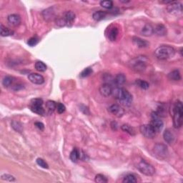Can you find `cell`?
I'll return each instance as SVG.
<instances>
[{"instance_id":"obj_34","label":"cell","mask_w":183,"mask_h":183,"mask_svg":"<svg viewBox=\"0 0 183 183\" xmlns=\"http://www.w3.org/2000/svg\"><path fill=\"white\" fill-rule=\"evenodd\" d=\"M100 5L103 8L110 9H112V7H113V2H112V1H110V0H107V1H102V2H100Z\"/></svg>"},{"instance_id":"obj_39","label":"cell","mask_w":183,"mask_h":183,"mask_svg":"<svg viewBox=\"0 0 183 183\" xmlns=\"http://www.w3.org/2000/svg\"><path fill=\"white\" fill-rule=\"evenodd\" d=\"M57 110L58 113L62 114L65 112L66 107H65V106L63 105V104L57 103Z\"/></svg>"},{"instance_id":"obj_29","label":"cell","mask_w":183,"mask_h":183,"mask_svg":"<svg viewBox=\"0 0 183 183\" xmlns=\"http://www.w3.org/2000/svg\"><path fill=\"white\" fill-rule=\"evenodd\" d=\"M121 129L122 130L124 131V132L128 133L129 135H132V136L135 135V131L134 130V128H133L132 127H131L130 124H124L121 127Z\"/></svg>"},{"instance_id":"obj_18","label":"cell","mask_w":183,"mask_h":183,"mask_svg":"<svg viewBox=\"0 0 183 183\" xmlns=\"http://www.w3.org/2000/svg\"><path fill=\"white\" fill-rule=\"evenodd\" d=\"M141 34L145 37H149L154 34V28L149 24H147L143 27L141 30Z\"/></svg>"},{"instance_id":"obj_35","label":"cell","mask_w":183,"mask_h":183,"mask_svg":"<svg viewBox=\"0 0 183 183\" xmlns=\"http://www.w3.org/2000/svg\"><path fill=\"white\" fill-rule=\"evenodd\" d=\"M36 162H37V165H38L39 166H40L41 167L44 168V169H48L49 168L48 164L46 163V162L43 159H41V158H37Z\"/></svg>"},{"instance_id":"obj_10","label":"cell","mask_w":183,"mask_h":183,"mask_svg":"<svg viewBox=\"0 0 183 183\" xmlns=\"http://www.w3.org/2000/svg\"><path fill=\"white\" fill-rule=\"evenodd\" d=\"M108 111L112 115L117 117H121L124 114V110L122 107L118 105H112L108 108Z\"/></svg>"},{"instance_id":"obj_2","label":"cell","mask_w":183,"mask_h":183,"mask_svg":"<svg viewBox=\"0 0 183 183\" xmlns=\"http://www.w3.org/2000/svg\"><path fill=\"white\" fill-rule=\"evenodd\" d=\"M175 55V49L168 45L160 46L155 51V56L158 59L166 60L172 58Z\"/></svg>"},{"instance_id":"obj_40","label":"cell","mask_w":183,"mask_h":183,"mask_svg":"<svg viewBox=\"0 0 183 183\" xmlns=\"http://www.w3.org/2000/svg\"><path fill=\"white\" fill-rule=\"evenodd\" d=\"M34 125L37 127V128L39 129V130L41 131H43L44 129H45V125H44V124L42 123V122H36L34 123Z\"/></svg>"},{"instance_id":"obj_42","label":"cell","mask_w":183,"mask_h":183,"mask_svg":"<svg viewBox=\"0 0 183 183\" xmlns=\"http://www.w3.org/2000/svg\"><path fill=\"white\" fill-rule=\"evenodd\" d=\"M23 88H24V87H23L22 84H16V85H14V86H13V89L15 91H16V90L18 91V90H20V89H22Z\"/></svg>"},{"instance_id":"obj_8","label":"cell","mask_w":183,"mask_h":183,"mask_svg":"<svg viewBox=\"0 0 183 183\" xmlns=\"http://www.w3.org/2000/svg\"><path fill=\"white\" fill-rule=\"evenodd\" d=\"M140 130L141 133H142L145 137H147V138L152 139L153 138V137H155L156 135L155 131L153 130V128L149 124L141 125Z\"/></svg>"},{"instance_id":"obj_6","label":"cell","mask_w":183,"mask_h":183,"mask_svg":"<svg viewBox=\"0 0 183 183\" xmlns=\"http://www.w3.org/2000/svg\"><path fill=\"white\" fill-rule=\"evenodd\" d=\"M43 100L41 99H33L31 100L30 104V109L34 113L39 114V115H45L46 111L45 108L43 107Z\"/></svg>"},{"instance_id":"obj_7","label":"cell","mask_w":183,"mask_h":183,"mask_svg":"<svg viewBox=\"0 0 183 183\" xmlns=\"http://www.w3.org/2000/svg\"><path fill=\"white\" fill-rule=\"evenodd\" d=\"M167 11L172 14H181L182 11V4L178 2L172 1L171 3L168 4L167 7Z\"/></svg>"},{"instance_id":"obj_36","label":"cell","mask_w":183,"mask_h":183,"mask_svg":"<svg viewBox=\"0 0 183 183\" xmlns=\"http://www.w3.org/2000/svg\"><path fill=\"white\" fill-rule=\"evenodd\" d=\"M92 73V70L90 67H87L85 68L83 71L80 73V77H87L90 75V74Z\"/></svg>"},{"instance_id":"obj_37","label":"cell","mask_w":183,"mask_h":183,"mask_svg":"<svg viewBox=\"0 0 183 183\" xmlns=\"http://www.w3.org/2000/svg\"><path fill=\"white\" fill-rule=\"evenodd\" d=\"M1 178L2 180L8 181V182H14V181L16 180L14 176H12L11 174H3L1 176Z\"/></svg>"},{"instance_id":"obj_21","label":"cell","mask_w":183,"mask_h":183,"mask_svg":"<svg viewBox=\"0 0 183 183\" xmlns=\"http://www.w3.org/2000/svg\"><path fill=\"white\" fill-rule=\"evenodd\" d=\"M118 34H119V30H118L117 27H112L109 30V32L108 33V39L112 41H115L117 39Z\"/></svg>"},{"instance_id":"obj_25","label":"cell","mask_w":183,"mask_h":183,"mask_svg":"<svg viewBox=\"0 0 183 183\" xmlns=\"http://www.w3.org/2000/svg\"><path fill=\"white\" fill-rule=\"evenodd\" d=\"M0 34H1L2 37H8L13 34L14 32L12 30H10L7 27H6L2 24H1V25H0Z\"/></svg>"},{"instance_id":"obj_16","label":"cell","mask_w":183,"mask_h":183,"mask_svg":"<svg viewBox=\"0 0 183 183\" xmlns=\"http://www.w3.org/2000/svg\"><path fill=\"white\" fill-rule=\"evenodd\" d=\"M163 137L164 140L168 144H172L174 142V135L173 134V132H172V131H170V130H165V132L163 133Z\"/></svg>"},{"instance_id":"obj_17","label":"cell","mask_w":183,"mask_h":183,"mask_svg":"<svg viewBox=\"0 0 183 183\" xmlns=\"http://www.w3.org/2000/svg\"><path fill=\"white\" fill-rule=\"evenodd\" d=\"M45 111L47 114H52L54 111L57 109V103L55 101L48 100L45 104Z\"/></svg>"},{"instance_id":"obj_1","label":"cell","mask_w":183,"mask_h":183,"mask_svg":"<svg viewBox=\"0 0 183 183\" xmlns=\"http://www.w3.org/2000/svg\"><path fill=\"white\" fill-rule=\"evenodd\" d=\"M114 98L119 100L124 106H130L132 102V96L130 92L122 87H116L112 90Z\"/></svg>"},{"instance_id":"obj_19","label":"cell","mask_w":183,"mask_h":183,"mask_svg":"<svg viewBox=\"0 0 183 183\" xmlns=\"http://www.w3.org/2000/svg\"><path fill=\"white\" fill-rule=\"evenodd\" d=\"M132 41L135 45L137 46L140 48H143V47H146L148 46L149 43L147 41L144 40V39L140 38L137 37H132Z\"/></svg>"},{"instance_id":"obj_5","label":"cell","mask_w":183,"mask_h":183,"mask_svg":"<svg viewBox=\"0 0 183 183\" xmlns=\"http://www.w3.org/2000/svg\"><path fill=\"white\" fill-rule=\"evenodd\" d=\"M136 167L141 173L146 176H152L155 173V167L144 160H142L140 163H137Z\"/></svg>"},{"instance_id":"obj_26","label":"cell","mask_w":183,"mask_h":183,"mask_svg":"<svg viewBox=\"0 0 183 183\" xmlns=\"http://www.w3.org/2000/svg\"><path fill=\"white\" fill-rule=\"evenodd\" d=\"M70 160H72V162L77 163V162L78 161V160L80 159V150H78V149L76 148L73 149V150L70 153Z\"/></svg>"},{"instance_id":"obj_13","label":"cell","mask_w":183,"mask_h":183,"mask_svg":"<svg viewBox=\"0 0 183 183\" xmlns=\"http://www.w3.org/2000/svg\"><path fill=\"white\" fill-rule=\"evenodd\" d=\"M29 80L33 84H42L45 82V78L41 74L37 73H31L28 76Z\"/></svg>"},{"instance_id":"obj_22","label":"cell","mask_w":183,"mask_h":183,"mask_svg":"<svg viewBox=\"0 0 183 183\" xmlns=\"http://www.w3.org/2000/svg\"><path fill=\"white\" fill-rule=\"evenodd\" d=\"M167 77L169 78L170 80L180 81L181 80L180 72L178 70H173V71L170 72V73L167 74Z\"/></svg>"},{"instance_id":"obj_20","label":"cell","mask_w":183,"mask_h":183,"mask_svg":"<svg viewBox=\"0 0 183 183\" xmlns=\"http://www.w3.org/2000/svg\"><path fill=\"white\" fill-rule=\"evenodd\" d=\"M154 32L159 35V36H165V35L167 34V28L163 24H157L154 28Z\"/></svg>"},{"instance_id":"obj_3","label":"cell","mask_w":183,"mask_h":183,"mask_svg":"<svg viewBox=\"0 0 183 183\" xmlns=\"http://www.w3.org/2000/svg\"><path fill=\"white\" fill-rule=\"evenodd\" d=\"M183 122V105L182 102L178 100L173 107V125L174 128H180Z\"/></svg>"},{"instance_id":"obj_44","label":"cell","mask_w":183,"mask_h":183,"mask_svg":"<svg viewBox=\"0 0 183 183\" xmlns=\"http://www.w3.org/2000/svg\"><path fill=\"white\" fill-rule=\"evenodd\" d=\"M120 2H122V3H128V2H130V1H120Z\"/></svg>"},{"instance_id":"obj_14","label":"cell","mask_w":183,"mask_h":183,"mask_svg":"<svg viewBox=\"0 0 183 183\" xmlns=\"http://www.w3.org/2000/svg\"><path fill=\"white\" fill-rule=\"evenodd\" d=\"M154 149H155V153L157 154V155H159L160 157L165 158L166 157V156L167 155L168 151L167 147H166L165 145L163 144H157L155 145Z\"/></svg>"},{"instance_id":"obj_12","label":"cell","mask_w":183,"mask_h":183,"mask_svg":"<svg viewBox=\"0 0 183 183\" xmlns=\"http://www.w3.org/2000/svg\"><path fill=\"white\" fill-rule=\"evenodd\" d=\"M149 124L153 128V130L155 131L156 133L160 132V131L163 130L164 126L163 122L160 120V118H152Z\"/></svg>"},{"instance_id":"obj_31","label":"cell","mask_w":183,"mask_h":183,"mask_svg":"<svg viewBox=\"0 0 183 183\" xmlns=\"http://www.w3.org/2000/svg\"><path fill=\"white\" fill-rule=\"evenodd\" d=\"M13 82H14V78L12 77L6 76L3 79L2 84L5 87H8L11 86V85L12 84V83H13Z\"/></svg>"},{"instance_id":"obj_15","label":"cell","mask_w":183,"mask_h":183,"mask_svg":"<svg viewBox=\"0 0 183 183\" xmlns=\"http://www.w3.org/2000/svg\"><path fill=\"white\" fill-rule=\"evenodd\" d=\"M7 20H8V22H9L11 25L14 26V27H16V26L20 25V23H21L20 16L19 15V14H10V15L8 16Z\"/></svg>"},{"instance_id":"obj_9","label":"cell","mask_w":183,"mask_h":183,"mask_svg":"<svg viewBox=\"0 0 183 183\" xmlns=\"http://www.w3.org/2000/svg\"><path fill=\"white\" fill-rule=\"evenodd\" d=\"M62 20H63L64 26H72L75 20V14L72 11L66 12L62 16Z\"/></svg>"},{"instance_id":"obj_41","label":"cell","mask_w":183,"mask_h":183,"mask_svg":"<svg viewBox=\"0 0 183 183\" xmlns=\"http://www.w3.org/2000/svg\"><path fill=\"white\" fill-rule=\"evenodd\" d=\"M81 111H82L83 113H84V114H89V109L88 107H87L86 106L84 105H81L80 106V109Z\"/></svg>"},{"instance_id":"obj_30","label":"cell","mask_w":183,"mask_h":183,"mask_svg":"<svg viewBox=\"0 0 183 183\" xmlns=\"http://www.w3.org/2000/svg\"><path fill=\"white\" fill-rule=\"evenodd\" d=\"M34 67L37 71L39 72H44L47 70V66H46V64L44 63L43 62H41V61L37 62L34 64Z\"/></svg>"},{"instance_id":"obj_43","label":"cell","mask_w":183,"mask_h":183,"mask_svg":"<svg viewBox=\"0 0 183 183\" xmlns=\"http://www.w3.org/2000/svg\"><path fill=\"white\" fill-rule=\"evenodd\" d=\"M117 123L116 122H112L111 123V127L113 130H117Z\"/></svg>"},{"instance_id":"obj_33","label":"cell","mask_w":183,"mask_h":183,"mask_svg":"<svg viewBox=\"0 0 183 183\" xmlns=\"http://www.w3.org/2000/svg\"><path fill=\"white\" fill-rule=\"evenodd\" d=\"M95 182L97 183H106L107 182V178H106L105 175L102 174H98L95 176Z\"/></svg>"},{"instance_id":"obj_38","label":"cell","mask_w":183,"mask_h":183,"mask_svg":"<svg viewBox=\"0 0 183 183\" xmlns=\"http://www.w3.org/2000/svg\"><path fill=\"white\" fill-rule=\"evenodd\" d=\"M39 42V38H37V37H33L29 39L27 41V44L30 47H34L36 45H37Z\"/></svg>"},{"instance_id":"obj_23","label":"cell","mask_w":183,"mask_h":183,"mask_svg":"<svg viewBox=\"0 0 183 183\" xmlns=\"http://www.w3.org/2000/svg\"><path fill=\"white\" fill-rule=\"evenodd\" d=\"M126 82V77L124 74H118L114 79V82L117 86H121Z\"/></svg>"},{"instance_id":"obj_4","label":"cell","mask_w":183,"mask_h":183,"mask_svg":"<svg viewBox=\"0 0 183 183\" xmlns=\"http://www.w3.org/2000/svg\"><path fill=\"white\" fill-rule=\"evenodd\" d=\"M147 59L145 57H137L130 62V66L132 70L137 72H142L146 70Z\"/></svg>"},{"instance_id":"obj_32","label":"cell","mask_w":183,"mask_h":183,"mask_svg":"<svg viewBox=\"0 0 183 183\" xmlns=\"http://www.w3.org/2000/svg\"><path fill=\"white\" fill-rule=\"evenodd\" d=\"M12 127L14 130L16 131V132H20V133L22 132L23 127L20 122H16V121H13L12 122Z\"/></svg>"},{"instance_id":"obj_11","label":"cell","mask_w":183,"mask_h":183,"mask_svg":"<svg viewBox=\"0 0 183 183\" xmlns=\"http://www.w3.org/2000/svg\"><path fill=\"white\" fill-rule=\"evenodd\" d=\"M112 90H113V88L108 83H105V84H102L99 87V92H100L102 96L105 97H108L110 95H112Z\"/></svg>"},{"instance_id":"obj_28","label":"cell","mask_w":183,"mask_h":183,"mask_svg":"<svg viewBox=\"0 0 183 183\" xmlns=\"http://www.w3.org/2000/svg\"><path fill=\"white\" fill-rule=\"evenodd\" d=\"M136 176L133 174H128L124 177L122 182L124 183H135L137 182Z\"/></svg>"},{"instance_id":"obj_24","label":"cell","mask_w":183,"mask_h":183,"mask_svg":"<svg viewBox=\"0 0 183 183\" xmlns=\"http://www.w3.org/2000/svg\"><path fill=\"white\" fill-rule=\"evenodd\" d=\"M107 16V12L103 11H97L93 13L92 18L94 19L95 21H101L104 20Z\"/></svg>"},{"instance_id":"obj_27","label":"cell","mask_w":183,"mask_h":183,"mask_svg":"<svg viewBox=\"0 0 183 183\" xmlns=\"http://www.w3.org/2000/svg\"><path fill=\"white\" fill-rule=\"evenodd\" d=\"M135 84H136L137 86H138L140 88L142 89H149V84L148 82L145 80H140V79H138V80H135Z\"/></svg>"}]
</instances>
